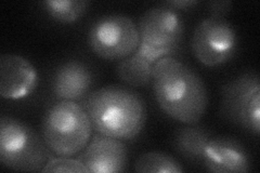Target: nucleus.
Segmentation results:
<instances>
[{
    "label": "nucleus",
    "instance_id": "423d86ee",
    "mask_svg": "<svg viewBox=\"0 0 260 173\" xmlns=\"http://www.w3.org/2000/svg\"><path fill=\"white\" fill-rule=\"evenodd\" d=\"M220 113L255 135L260 133V81L256 72H246L221 88Z\"/></svg>",
    "mask_w": 260,
    "mask_h": 173
},
{
    "label": "nucleus",
    "instance_id": "f03ea898",
    "mask_svg": "<svg viewBox=\"0 0 260 173\" xmlns=\"http://www.w3.org/2000/svg\"><path fill=\"white\" fill-rule=\"evenodd\" d=\"M85 110L96 133L118 140H133L146 121L143 98L123 86H107L88 95Z\"/></svg>",
    "mask_w": 260,
    "mask_h": 173
},
{
    "label": "nucleus",
    "instance_id": "f8f14e48",
    "mask_svg": "<svg viewBox=\"0 0 260 173\" xmlns=\"http://www.w3.org/2000/svg\"><path fill=\"white\" fill-rule=\"evenodd\" d=\"M92 73L86 64L68 61L56 68L52 79V90L60 101L77 102L89 94L92 87Z\"/></svg>",
    "mask_w": 260,
    "mask_h": 173
},
{
    "label": "nucleus",
    "instance_id": "0eeeda50",
    "mask_svg": "<svg viewBox=\"0 0 260 173\" xmlns=\"http://www.w3.org/2000/svg\"><path fill=\"white\" fill-rule=\"evenodd\" d=\"M89 46L94 54L108 61L124 60L140 46L139 29L124 14H109L96 20L88 35Z\"/></svg>",
    "mask_w": 260,
    "mask_h": 173
},
{
    "label": "nucleus",
    "instance_id": "20e7f679",
    "mask_svg": "<svg viewBox=\"0 0 260 173\" xmlns=\"http://www.w3.org/2000/svg\"><path fill=\"white\" fill-rule=\"evenodd\" d=\"M44 137L23 121L3 116L0 119V161L8 169L21 172L43 171L50 159Z\"/></svg>",
    "mask_w": 260,
    "mask_h": 173
},
{
    "label": "nucleus",
    "instance_id": "f257e3e1",
    "mask_svg": "<svg viewBox=\"0 0 260 173\" xmlns=\"http://www.w3.org/2000/svg\"><path fill=\"white\" fill-rule=\"evenodd\" d=\"M152 86L155 100L167 116L185 125H195L208 106L203 79L188 65L173 56L162 57L153 66Z\"/></svg>",
    "mask_w": 260,
    "mask_h": 173
},
{
    "label": "nucleus",
    "instance_id": "6ab92c4d",
    "mask_svg": "<svg viewBox=\"0 0 260 173\" xmlns=\"http://www.w3.org/2000/svg\"><path fill=\"white\" fill-rule=\"evenodd\" d=\"M165 4L175 10H189L194 6L199 5V2L197 0H174V2H167Z\"/></svg>",
    "mask_w": 260,
    "mask_h": 173
},
{
    "label": "nucleus",
    "instance_id": "9b49d317",
    "mask_svg": "<svg viewBox=\"0 0 260 173\" xmlns=\"http://www.w3.org/2000/svg\"><path fill=\"white\" fill-rule=\"evenodd\" d=\"M202 161L206 170L215 173H245L250 170L248 153L231 137L209 140Z\"/></svg>",
    "mask_w": 260,
    "mask_h": 173
},
{
    "label": "nucleus",
    "instance_id": "a211bd4d",
    "mask_svg": "<svg viewBox=\"0 0 260 173\" xmlns=\"http://www.w3.org/2000/svg\"><path fill=\"white\" fill-rule=\"evenodd\" d=\"M232 6L233 3L228 2V0H224V2H211L207 5L211 18H224V15H226L228 12L232 9Z\"/></svg>",
    "mask_w": 260,
    "mask_h": 173
},
{
    "label": "nucleus",
    "instance_id": "f3484780",
    "mask_svg": "<svg viewBox=\"0 0 260 173\" xmlns=\"http://www.w3.org/2000/svg\"><path fill=\"white\" fill-rule=\"evenodd\" d=\"M45 173L48 172H88L87 168L84 166V163L78 159H72L70 157H56L50 158L46 163L43 171Z\"/></svg>",
    "mask_w": 260,
    "mask_h": 173
},
{
    "label": "nucleus",
    "instance_id": "ddd939ff",
    "mask_svg": "<svg viewBox=\"0 0 260 173\" xmlns=\"http://www.w3.org/2000/svg\"><path fill=\"white\" fill-rule=\"evenodd\" d=\"M209 140L208 131L195 123L178 130L174 145L183 158L191 161H202Z\"/></svg>",
    "mask_w": 260,
    "mask_h": 173
},
{
    "label": "nucleus",
    "instance_id": "39448f33",
    "mask_svg": "<svg viewBox=\"0 0 260 173\" xmlns=\"http://www.w3.org/2000/svg\"><path fill=\"white\" fill-rule=\"evenodd\" d=\"M184 22L180 14L165 3L145 11L139 21L140 46L137 52L156 63L173 56L184 36Z\"/></svg>",
    "mask_w": 260,
    "mask_h": 173
},
{
    "label": "nucleus",
    "instance_id": "6e6552de",
    "mask_svg": "<svg viewBox=\"0 0 260 173\" xmlns=\"http://www.w3.org/2000/svg\"><path fill=\"white\" fill-rule=\"evenodd\" d=\"M237 30L224 18H207L195 27L191 49L197 60L207 67L229 62L237 52Z\"/></svg>",
    "mask_w": 260,
    "mask_h": 173
},
{
    "label": "nucleus",
    "instance_id": "9d476101",
    "mask_svg": "<svg viewBox=\"0 0 260 173\" xmlns=\"http://www.w3.org/2000/svg\"><path fill=\"white\" fill-rule=\"evenodd\" d=\"M78 160L88 172H124L127 168V150L121 140L96 133L80 152Z\"/></svg>",
    "mask_w": 260,
    "mask_h": 173
},
{
    "label": "nucleus",
    "instance_id": "4468645a",
    "mask_svg": "<svg viewBox=\"0 0 260 173\" xmlns=\"http://www.w3.org/2000/svg\"><path fill=\"white\" fill-rule=\"evenodd\" d=\"M154 62L137 51L117 64L116 74L126 85L136 88H143L152 82Z\"/></svg>",
    "mask_w": 260,
    "mask_h": 173
},
{
    "label": "nucleus",
    "instance_id": "1a4fd4ad",
    "mask_svg": "<svg viewBox=\"0 0 260 173\" xmlns=\"http://www.w3.org/2000/svg\"><path fill=\"white\" fill-rule=\"evenodd\" d=\"M39 76L27 59L16 54L0 56V95L6 100H23L35 92Z\"/></svg>",
    "mask_w": 260,
    "mask_h": 173
},
{
    "label": "nucleus",
    "instance_id": "dca6fc26",
    "mask_svg": "<svg viewBox=\"0 0 260 173\" xmlns=\"http://www.w3.org/2000/svg\"><path fill=\"white\" fill-rule=\"evenodd\" d=\"M135 171L140 173H181L182 166L172 156L159 152L142 154L135 162Z\"/></svg>",
    "mask_w": 260,
    "mask_h": 173
},
{
    "label": "nucleus",
    "instance_id": "2eb2a0df",
    "mask_svg": "<svg viewBox=\"0 0 260 173\" xmlns=\"http://www.w3.org/2000/svg\"><path fill=\"white\" fill-rule=\"evenodd\" d=\"M89 5V2L81 0H48L42 4L47 14L62 24H71L80 20L87 12Z\"/></svg>",
    "mask_w": 260,
    "mask_h": 173
},
{
    "label": "nucleus",
    "instance_id": "7ed1b4c3",
    "mask_svg": "<svg viewBox=\"0 0 260 173\" xmlns=\"http://www.w3.org/2000/svg\"><path fill=\"white\" fill-rule=\"evenodd\" d=\"M92 125L86 110L76 102L52 105L43 120V137L53 154L71 157L83 152L91 139Z\"/></svg>",
    "mask_w": 260,
    "mask_h": 173
}]
</instances>
